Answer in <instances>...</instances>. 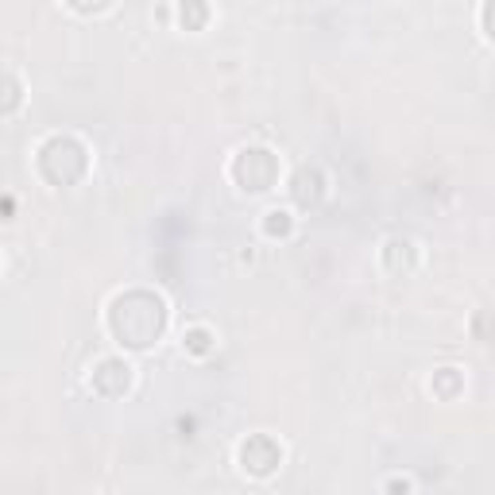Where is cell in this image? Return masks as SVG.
<instances>
[{"label": "cell", "instance_id": "1", "mask_svg": "<svg viewBox=\"0 0 495 495\" xmlns=\"http://www.w3.org/2000/svg\"><path fill=\"white\" fill-rule=\"evenodd\" d=\"M263 217H267V221H263V229H267L271 236H287V233L294 229V217L287 213V209H267Z\"/></svg>", "mask_w": 495, "mask_h": 495}, {"label": "cell", "instance_id": "2", "mask_svg": "<svg viewBox=\"0 0 495 495\" xmlns=\"http://www.w3.org/2000/svg\"><path fill=\"white\" fill-rule=\"evenodd\" d=\"M209 340H213V333L197 325V329L186 333V349H190V352H205V349H209Z\"/></svg>", "mask_w": 495, "mask_h": 495}]
</instances>
